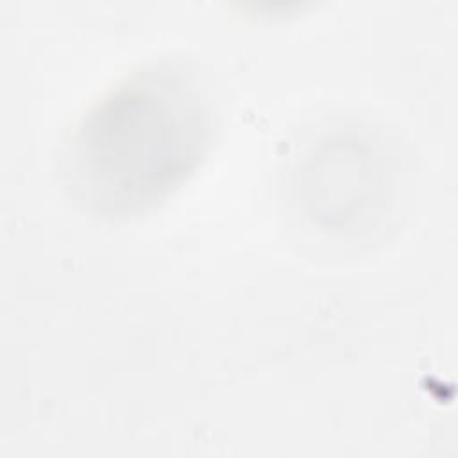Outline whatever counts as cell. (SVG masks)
Instances as JSON below:
<instances>
[{
    "mask_svg": "<svg viewBox=\"0 0 458 458\" xmlns=\"http://www.w3.org/2000/svg\"><path fill=\"white\" fill-rule=\"evenodd\" d=\"M215 116L177 61L125 73L81 114L61 154L64 188L89 213L127 220L181 188L211 150Z\"/></svg>",
    "mask_w": 458,
    "mask_h": 458,
    "instance_id": "cell-1",
    "label": "cell"
},
{
    "mask_svg": "<svg viewBox=\"0 0 458 458\" xmlns=\"http://www.w3.org/2000/svg\"><path fill=\"white\" fill-rule=\"evenodd\" d=\"M360 141L333 140L308 159L306 202L310 216L331 229H347L377 193V168L370 148Z\"/></svg>",
    "mask_w": 458,
    "mask_h": 458,
    "instance_id": "cell-2",
    "label": "cell"
}]
</instances>
